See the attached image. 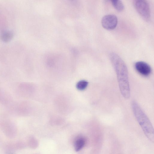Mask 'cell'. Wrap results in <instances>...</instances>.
<instances>
[{"mask_svg":"<svg viewBox=\"0 0 154 154\" xmlns=\"http://www.w3.org/2000/svg\"><path fill=\"white\" fill-rule=\"evenodd\" d=\"M13 37L12 32L9 31H4L2 32L0 38L5 43H8L11 41Z\"/></svg>","mask_w":154,"mask_h":154,"instance_id":"obj_6","label":"cell"},{"mask_svg":"<svg viewBox=\"0 0 154 154\" xmlns=\"http://www.w3.org/2000/svg\"><path fill=\"white\" fill-rule=\"evenodd\" d=\"M88 84V83L85 80H81L77 83L76 88L79 90H83L86 88Z\"/></svg>","mask_w":154,"mask_h":154,"instance_id":"obj_9","label":"cell"},{"mask_svg":"<svg viewBox=\"0 0 154 154\" xmlns=\"http://www.w3.org/2000/svg\"><path fill=\"white\" fill-rule=\"evenodd\" d=\"M109 56L116 73L120 92L125 98L128 99L130 96V90L128 68L123 60L117 54L112 53Z\"/></svg>","mask_w":154,"mask_h":154,"instance_id":"obj_1","label":"cell"},{"mask_svg":"<svg viewBox=\"0 0 154 154\" xmlns=\"http://www.w3.org/2000/svg\"><path fill=\"white\" fill-rule=\"evenodd\" d=\"M117 18L114 15L105 16L102 20V24L103 27L109 30L115 29L117 26Z\"/></svg>","mask_w":154,"mask_h":154,"instance_id":"obj_4","label":"cell"},{"mask_svg":"<svg viewBox=\"0 0 154 154\" xmlns=\"http://www.w3.org/2000/svg\"><path fill=\"white\" fill-rule=\"evenodd\" d=\"M134 5L140 15L146 22L150 21L151 14L149 2L144 0H137L134 1Z\"/></svg>","mask_w":154,"mask_h":154,"instance_id":"obj_3","label":"cell"},{"mask_svg":"<svg viewBox=\"0 0 154 154\" xmlns=\"http://www.w3.org/2000/svg\"><path fill=\"white\" fill-rule=\"evenodd\" d=\"M9 154H12V153H9Z\"/></svg>","mask_w":154,"mask_h":154,"instance_id":"obj_11","label":"cell"},{"mask_svg":"<svg viewBox=\"0 0 154 154\" xmlns=\"http://www.w3.org/2000/svg\"><path fill=\"white\" fill-rule=\"evenodd\" d=\"M85 140L83 137H79L77 138L74 142V148L76 151L81 150L85 144Z\"/></svg>","mask_w":154,"mask_h":154,"instance_id":"obj_7","label":"cell"},{"mask_svg":"<svg viewBox=\"0 0 154 154\" xmlns=\"http://www.w3.org/2000/svg\"><path fill=\"white\" fill-rule=\"evenodd\" d=\"M111 2L114 7L118 11L121 12L124 10V5L121 1H112Z\"/></svg>","mask_w":154,"mask_h":154,"instance_id":"obj_8","label":"cell"},{"mask_svg":"<svg viewBox=\"0 0 154 154\" xmlns=\"http://www.w3.org/2000/svg\"><path fill=\"white\" fill-rule=\"evenodd\" d=\"M24 144L22 142H19L13 146L14 149L20 150L22 149L24 147Z\"/></svg>","mask_w":154,"mask_h":154,"instance_id":"obj_10","label":"cell"},{"mask_svg":"<svg viewBox=\"0 0 154 154\" xmlns=\"http://www.w3.org/2000/svg\"><path fill=\"white\" fill-rule=\"evenodd\" d=\"M132 107L134 115L146 136L151 142H153L154 130L149 119L137 102L133 101Z\"/></svg>","mask_w":154,"mask_h":154,"instance_id":"obj_2","label":"cell"},{"mask_svg":"<svg viewBox=\"0 0 154 154\" xmlns=\"http://www.w3.org/2000/svg\"><path fill=\"white\" fill-rule=\"evenodd\" d=\"M135 68L140 74L144 76L149 75L151 72V69L148 64L143 62L136 63Z\"/></svg>","mask_w":154,"mask_h":154,"instance_id":"obj_5","label":"cell"}]
</instances>
